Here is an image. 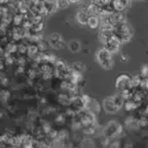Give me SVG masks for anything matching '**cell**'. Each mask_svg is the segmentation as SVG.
<instances>
[{"instance_id": "6da1fadb", "label": "cell", "mask_w": 148, "mask_h": 148, "mask_svg": "<svg viewBox=\"0 0 148 148\" xmlns=\"http://www.w3.org/2000/svg\"><path fill=\"white\" fill-rule=\"evenodd\" d=\"M113 34L114 37L117 38L120 41V43H127L133 37V31L131 28L127 25V23L117 24L113 26Z\"/></svg>"}, {"instance_id": "7a4b0ae2", "label": "cell", "mask_w": 148, "mask_h": 148, "mask_svg": "<svg viewBox=\"0 0 148 148\" xmlns=\"http://www.w3.org/2000/svg\"><path fill=\"white\" fill-rule=\"evenodd\" d=\"M97 61L104 69L110 70L113 67V60H112V55L107 51L106 49H100L96 53Z\"/></svg>"}, {"instance_id": "3957f363", "label": "cell", "mask_w": 148, "mask_h": 148, "mask_svg": "<svg viewBox=\"0 0 148 148\" xmlns=\"http://www.w3.org/2000/svg\"><path fill=\"white\" fill-rule=\"evenodd\" d=\"M115 88L118 92L132 90V76L129 74H120L115 79Z\"/></svg>"}, {"instance_id": "277c9868", "label": "cell", "mask_w": 148, "mask_h": 148, "mask_svg": "<svg viewBox=\"0 0 148 148\" xmlns=\"http://www.w3.org/2000/svg\"><path fill=\"white\" fill-rule=\"evenodd\" d=\"M96 121V116L94 112H92L88 109H84L78 113V123L83 127H92Z\"/></svg>"}, {"instance_id": "5b68a950", "label": "cell", "mask_w": 148, "mask_h": 148, "mask_svg": "<svg viewBox=\"0 0 148 148\" xmlns=\"http://www.w3.org/2000/svg\"><path fill=\"white\" fill-rule=\"evenodd\" d=\"M49 44L55 49H62L66 46L64 39L60 33H53L49 38Z\"/></svg>"}, {"instance_id": "8992f818", "label": "cell", "mask_w": 148, "mask_h": 148, "mask_svg": "<svg viewBox=\"0 0 148 148\" xmlns=\"http://www.w3.org/2000/svg\"><path fill=\"white\" fill-rule=\"evenodd\" d=\"M70 106L72 107L74 111H76L77 113L81 112L82 110L86 108V105L84 103L82 99V96H72V99H71V103H70Z\"/></svg>"}, {"instance_id": "52a82bcc", "label": "cell", "mask_w": 148, "mask_h": 148, "mask_svg": "<svg viewBox=\"0 0 148 148\" xmlns=\"http://www.w3.org/2000/svg\"><path fill=\"white\" fill-rule=\"evenodd\" d=\"M30 14L32 16H45V9H44L43 2L41 1H34L31 3L30 7Z\"/></svg>"}, {"instance_id": "ba28073f", "label": "cell", "mask_w": 148, "mask_h": 148, "mask_svg": "<svg viewBox=\"0 0 148 148\" xmlns=\"http://www.w3.org/2000/svg\"><path fill=\"white\" fill-rule=\"evenodd\" d=\"M120 45H121V43H120L119 40H118L117 38H115V37H113L112 39L109 40L107 43L104 44V49H106L107 51L112 55V53H116L119 51Z\"/></svg>"}, {"instance_id": "9c48e42d", "label": "cell", "mask_w": 148, "mask_h": 148, "mask_svg": "<svg viewBox=\"0 0 148 148\" xmlns=\"http://www.w3.org/2000/svg\"><path fill=\"white\" fill-rule=\"evenodd\" d=\"M119 132H120V125L118 123H116L115 121H110L107 125L106 129H105V135H106V137H109V138L115 136Z\"/></svg>"}, {"instance_id": "30bf717a", "label": "cell", "mask_w": 148, "mask_h": 148, "mask_svg": "<svg viewBox=\"0 0 148 148\" xmlns=\"http://www.w3.org/2000/svg\"><path fill=\"white\" fill-rule=\"evenodd\" d=\"M103 108L105 109L106 112L111 113V114L115 113V112L118 111L117 106L114 104V102H113V100H112V98H111V96L106 98V99H104V101H103Z\"/></svg>"}, {"instance_id": "8fae6325", "label": "cell", "mask_w": 148, "mask_h": 148, "mask_svg": "<svg viewBox=\"0 0 148 148\" xmlns=\"http://www.w3.org/2000/svg\"><path fill=\"white\" fill-rule=\"evenodd\" d=\"M113 37L114 34L112 29H101V31H100V39L104 44L112 39Z\"/></svg>"}, {"instance_id": "7c38bea8", "label": "cell", "mask_w": 148, "mask_h": 148, "mask_svg": "<svg viewBox=\"0 0 148 148\" xmlns=\"http://www.w3.org/2000/svg\"><path fill=\"white\" fill-rule=\"evenodd\" d=\"M114 10L117 12H123L125 8L131 4L129 0H116V1H112Z\"/></svg>"}, {"instance_id": "4fadbf2b", "label": "cell", "mask_w": 148, "mask_h": 148, "mask_svg": "<svg viewBox=\"0 0 148 148\" xmlns=\"http://www.w3.org/2000/svg\"><path fill=\"white\" fill-rule=\"evenodd\" d=\"M90 14L86 12V9H81L76 14V20L80 25H88V18H90Z\"/></svg>"}, {"instance_id": "5bb4252c", "label": "cell", "mask_w": 148, "mask_h": 148, "mask_svg": "<svg viewBox=\"0 0 148 148\" xmlns=\"http://www.w3.org/2000/svg\"><path fill=\"white\" fill-rule=\"evenodd\" d=\"M71 99H72V96L68 92H61L58 96V102L61 105H63V106L70 105Z\"/></svg>"}, {"instance_id": "9a60e30c", "label": "cell", "mask_w": 148, "mask_h": 148, "mask_svg": "<svg viewBox=\"0 0 148 148\" xmlns=\"http://www.w3.org/2000/svg\"><path fill=\"white\" fill-rule=\"evenodd\" d=\"M44 9H45V14H53L58 10V4H57V1H43Z\"/></svg>"}, {"instance_id": "2e32d148", "label": "cell", "mask_w": 148, "mask_h": 148, "mask_svg": "<svg viewBox=\"0 0 148 148\" xmlns=\"http://www.w3.org/2000/svg\"><path fill=\"white\" fill-rule=\"evenodd\" d=\"M31 3L32 2H28V1H18V14H29V12H30Z\"/></svg>"}, {"instance_id": "e0dca14e", "label": "cell", "mask_w": 148, "mask_h": 148, "mask_svg": "<svg viewBox=\"0 0 148 148\" xmlns=\"http://www.w3.org/2000/svg\"><path fill=\"white\" fill-rule=\"evenodd\" d=\"M111 18H112V22H113L114 25L125 23V14H123V12H115L112 16H111Z\"/></svg>"}, {"instance_id": "ac0fdd59", "label": "cell", "mask_w": 148, "mask_h": 148, "mask_svg": "<svg viewBox=\"0 0 148 148\" xmlns=\"http://www.w3.org/2000/svg\"><path fill=\"white\" fill-rule=\"evenodd\" d=\"M68 49H69L72 53H78L81 49V44L78 40L72 39V40H70L69 43H68Z\"/></svg>"}, {"instance_id": "d6986e66", "label": "cell", "mask_w": 148, "mask_h": 148, "mask_svg": "<svg viewBox=\"0 0 148 148\" xmlns=\"http://www.w3.org/2000/svg\"><path fill=\"white\" fill-rule=\"evenodd\" d=\"M88 26L90 29H97L100 26V16H90L88 18Z\"/></svg>"}, {"instance_id": "ffe728a7", "label": "cell", "mask_w": 148, "mask_h": 148, "mask_svg": "<svg viewBox=\"0 0 148 148\" xmlns=\"http://www.w3.org/2000/svg\"><path fill=\"white\" fill-rule=\"evenodd\" d=\"M142 81H143V78H142L141 75H134L132 76V88L133 90H137L141 86Z\"/></svg>"}, {"instance_id": "44dd1931", "label": "cell", "mask_w": 148, "mask_h": 148, "mask_svg": "<svg viewBox=\"0 0 148 148\" xmlns=\"http://www.w3.org/2000/svg\"><path fill=\"white\" fill-rule=\"evenodd\" d=\"M71 68L75 72H78V73L82 74V72L86 70V65L83 64V63H81V62H75V63H73V64H72Z\"/></svg>"}, {"instance_id": "7402d4cb", "label": "cell", "mask_w": 148, "mask_h": 148, "mask_svg": "<svg viewBox=\"0 0 148 148\" xmlns=\"http://www.w3.org/2000/svg\"><path fill=\"white\" fill-rule=\"evenodd\" d=\"M28 53V43L22 41L21 43L18 44V53L20 56H25Z\"/></svg>"}, {"instance_id": "603a6c76", "label": "cell", "mask_w": 148, "mask_h": 148, "mask_svg": "<svg viewBox=\"0 0 148 148\" xmlns=\"http://www.w3.org/2000/svg\"><path fill=\"white\" fill-rule=\"evenodd\" d=\"M138 106H139V105L137 104V103H135V102L133 101L132 99L125 101V105H123V107H125V109L127 111H132V110H134V109H136Z\"/></svg>"}, {"instance_id": "cb8c5ba5", "label": "cell", "mask_w": 148, "mask_h": 148, "mask_svg": "<svg viewBox=\"0 0 148 148\" xmlns=\"http://www.w3.org/2000/svg\"><path fill=\"white\" fill-rule=\"evenodd\" d=\"M37 46H38V49H39V53H47V49H49V42L44 41V40H41L40 42L37 43Z\"/></svg>"}, {"instance_id": "d4e9b609", "label": "cell", "mask_w": 148, "mask_h": 148, "mask_svg": "<svg viewBox=\"0 0 148 148\" xmlns=\"http://www.w3.org/2000/svg\"><path fill=\"white\" fill-rule=\"evenodd\" d=\"M9 14L7 5H0V20Z\"/></svg>"}, {"instance_id": "484cf974", "label": "cell", "mask_w": 148, "mask_h": 148, "mask_svg": "<svg viewBox=\"0 0 148 148\" xmlns=\"http://www.w3.org/2000/svg\"><path fill=\"white\" fill-rule=\"evenodd\" d=\"M140 74H141L142 78H148V66L143 65L140 69Z\"/></svg>"}, {"instance_id": "4316f807", "label": "cell", "mask_w": 148, "mask_h": 148, "mask_svg": "<svg viewBox=\"0 0 148 148\" xmlns=\"http://www.w3.org/2000/svg\"><path fill=\"white\" fill-rule=\"evenodd\" d=\"M57 4H58L59 9H65L66 7L69 6L70 1H64V0H61V1H57Z\"/></svg>"}, {"instance_id": "83f0119b", "label": "cell", "mask_w": 148, "mask_h": 148, "mask_svg": "<svg viewBox=\"0 0 148 148\" xmlns=\"http://www.w3.org/2000/svg\"><path fill=\"white\" fill-rule=\"evenodd\" d=\"M9 98V92L7 90H2L1 92H0V99L3 100V101H6V100H8Z\"/></svg>"}, {"instance_id": "f1b7e54d", "label": "cell", "mask_w": 148, "mask_h": 148, "mask_svg": "<svg viewBox=\"0 0 148 148\" xmlns=\"http://www.w3.org/2000/svg\"><path fill=\"white\" fill-rule=\"evenodd\" d=\"M8 143L6 142V140H5V138L3 137V135H1L0 136V148H6L8 147Z\"/></svg>"}, {"instance_id": "f546056e", "label": "cell", "mask_w": 148, "mask_h": 148, "mask_svg": "<svg viewBox=\"0 0 148 148\" xmlns=\"http://www.w3.org/2000/svg\"><path fill=\"white\" fill-rule=\"evenodd\" d=\"M3 55H5V49H3L2 46L0 45V57H1V56H3Z\"/></svg>"}, {"instance_id": "4dcf8cb0", "label": "cell", "mask_w": 148, "mask_h": 148, "mask_svg": "<svg viewBox=\"0 0 148 148\" xmlns=\"http://www.w3.org/2000/svg\"><path fill=\"white\" fill-rule=\"evenodd\" d=\"M127 56H121V62H127Z\"/></svg>"}, {"instance_id": "1f68e13d", "label": "cell", "mask_w": 148, "mask_h": 148, "mask_svg": "<svg viewBox=\"0 0 148 148\" xmlns=\"http://www.w3.org/2000/svg\"><path fill=\"white\" fill-rule=\"evenodd\" d=\"M145 114L146 115H148V105L145 107Z\"/></svg>"}, {"instance_id": "d6a6232c", "label": "cell", "mask_w": 148, "mask_h": 148, "mask_svg": "<svg viewBox=\"0 0 148 148\" xmlns=\"http://www.w3.org/2000/svg\"><path fill=\"white\" fill-rule=\"evenodd\" d=\"M2 117V112H1V111H0V118Z\"/></svg>"}, {"instance_id": "836d02e7", "label": "cell", "mask_w": 148, "mask_h": 148, "mask_svg": "<svg viewBox=\"0 0 148 148\" xmlns=\"http://www.w3.org/2000/svg\"><path fill=\"white\" fill-rule=\"evenodd\" d=\"M6 148H12V147H10V146H8V147H6Z\"/></svg>"}]
</instances>
